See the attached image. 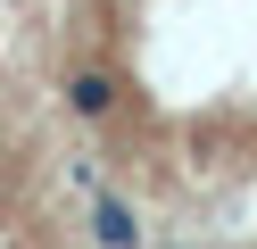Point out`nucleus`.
I'll list each match as a JSON object with an SVG mask.
<instances>
[{"instance_id": "obj_1", "label": "nucleus", "mask_w": 257, "mask_h": 249, "mask_svg": "<svg viewBox=\"0 0 257 249\" xmlns=\"http://www.w3.org/2000/svg\"><path fill=\"white\" fill-rule=\"evenodd\" d=\"M0 249H25V216H17V183H9V158H0Z\"/></svg>"}]
</instances>
